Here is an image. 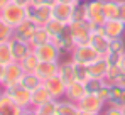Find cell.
Wrapping results in <instances>:
<instances>
[{"mask_svg": "<svg viewBox=\"0 0 125 115\" xmlns=\"http://www.w3.org/2000/svg\"><path fill=\"white\" fill-rule=\"evenodd\" d=\"M0 19L5 20L9 25L15 27V25H19L21 22H24V20L27 19V7L19 5V3H15V2H10V3L0 12Z\"/></svg>", "mask_w": 125, "mask_h": 115, "instance_id": "6da1fadb", "label": "cell"}, {"mask_svg": "<svg viewBox=\"0 0 125 115\" xmlns=\"http://www.w3.org/2000/svg\"><path fill=\"white\" fill-rule=\"evenodd\" d=\"M100 56H106L108 54V47H110V37L105 34V27L103 25H96L91 31V37L88 42Z\"/></svg>", "mask_w": 125, "mask_h": 115, "instance_id": "7a4b0ae2", "label": "cell"}, {"mask_svg": "<svg viewBox=\"0 0 125 115\" xmlns=\"http://www.w3.org/2000/svg\"><path fill=\"white\" fill-rule=\"evenodd\" d=\"M69 58H71L74 63H80V64L88 66V64H91L93 61H96V59L100 58V54H98L90 44H76L74 49L71 51Z\"/></svg>", "mask_w": 125, "mask_h": 115, "instance_id": "3957f363", "label": "cell"}, {"mask_svg": "<svg viewBox=\"0 0 125 115\" xmlns=\"http://www.w3.org/2000/svg\"><path fill=\"white\" fill-rule=\"evenodd\" d=\"M27 19L32 20L39 27H44L49 20L52 19V7H47V5H31V7H27Z\"/></svg>", "mask_w": 125, "mask_h": 115, "instance_id": "277c9868", "label": "cell"}, {"mask_svg": "<svg viewBox=\"0 0 125 115\" xmlns=\"http://www.w3.org/2000/svg\"><path fill=\"white\" fill-rule=\"evenodd\" d=\"M3 92L10 96L22 110L32 107V103H31V92L25 90L21 83H17V85H14V86H9V88H3Z\"/></svg>", "mask_w": 125, "mask_h": 115, "instance_id": "5b68a950", "label": "cell"}, {"mask_svg": "<svg viewBox=\"0 0 125 115\" xmlns=\"http://www.w3.org/2000/svg\"><path fill=\"white\" fill-rule=\"evenodd\" d=\"M24 68L19 61H12L10 64L5 66V76L2 81V88H9V86H14L17 83H21L22 76H24Z\"/></svg>", "mask_w": 125, "mask_h": 115, "instance_id": "8992f818", "label": "cell"}, {"mask_svg": "<svg viewBox=\"0 0 125 115\" xmlns=\"http://www.w3.org/2000/svg\"><path fill=\"white\" fill-rule=\"evenodd\" d=\"M69 25V32L74 39L76 44H88L91 37V27L88 22H71Z\"/></svg>", "mask_w": 125, "mask_h": 115, "instance_id": "52a82bcc", "label": "cell"}, {"mask_svg": "<svg viewBox=\"0 0 125 115\" xmlns=\"http://www.w3.org/2000/svg\"><path fill=\"white\" fill-rule=\"evenodd\" d=\"M32 49H34V53L37 54V58L41 61H56V63H59V58L62 54L52 41H49L46 44H41L37 47H32Z\"/></svg>", "mask_w": 125, "mask_h": 115, "instance_id": "ba28073f", "label": "cell"}, {"mask_svg": "<svg viewBox=\"0 0 125 115\" xmlns=\"http://www.w3.org/2000/svg\"><path fill=\"white\" fill-rule=\"evenodd\" d=\"M105 103L103 100L96 93H86V95L78 102V107L80 110H86V112H96V114H102V110L105 108Z\"/></svg>", "mask_w": 125, "mask_h": 115, "instance_id": "9c48e42d", "label": "cell"}, {"mask_svg": "<svg viewBox=\"0 0 125 115\" xmlns=\"http://www.w3.org/2000/svg\"><path fill=\"white\" fill-rule=\"evenodd\" d=\"M52 42L58 46V49L61 51L62 54H71V51H73V49H74V46H76L74 39H73L71 32H69V25L62 31L61 34L54 36V37H52Z\"/></svg>", "mask_w": 125, "mask_h": 115, "instance_id": "30bf717a", "label": "cell"}, {"mask_svg": "<svg viewBox=\"0 0 125 115\" xmlns=\"http://www.w3.org/2000/svg\"><path fill=\"white\" fill-rule=\"evenodd\" d=\"M9 46H10L14 61H19V63L32 51V46H31L29 41H22V39H17V37L10 39V41H9Z\"/></svg>", "mask_w": 125, "mask_h": 115, "instance_id": "8fae6325", "label": "cell"}, {"mask_svg": "<svg viewBox=\"0 0 125 115\" xmlns=\"http://www.w3.org/2000/svg\"><path fill=\"white\" fill-rule=\"evenodd\" d=\"M86 7H88V22L93 24H105L103 14V0H86Z\"/></svg>", "mask_w": 125, "mask_h": 115, "instance_id": "7c38bea8", "label": "cell"}, {"mask_svg": "<svg viewBox=\"0 0 125 115\" xmlns=\"http://www.w3.org/2000/svg\"><path fill=\"white\" fill-rule=\"evenodd\" d=\"M44 86L47 88V92L51 93V96L56 98V100H62V98L66 96V88H68V85H66L64 80H61L58 75L49 78V80H46V81H44Z\"/></svg>", "mask_w": 125, "mask_h": 115, "instance_id": "4fadbf2b", "label": "cell"}, {"mask_svg": "<svg viewBox=\"0 0 125 115\" xmlns=\"http://www.w3.org/2000/svg\"><path fill=\"white\" fill-rule=\"evenodd\" d=\"M37 27H39V25H36L32 20L25 19L24 22H21L19 25L14 27V37L22 39V41H29V42H31V39H32V36H34V32H36Z\"/></svg>", "mask_w": 125, "mask_h": 115, "instance_id": "5bb4252c", "label": "cell"}, {"mask_svg": "<svg viewBox=\"0 0 125 115\" xmlns=\"http://www.w3.org/2000/svg\"><path fill=\"white\" fill-rule=\"evenodd\" d=\"M73 9H74V5H71V3L58 2L52 7V17L64 22V24H71V20H73Z\"/></svg>", "mask_w": 125, "mask_h": 115, "instance_id": "9a60e30c", "label": "cell"}, {"mask_svg": "<svg viewBox=\"0 0 125 115\" xmlns=\"http://www.w3.org/2000/svg\"><path fill=\"white\" fill-rule=\"evenodd\" d=\"M58 68H59V63H56V61H41L34 73L41 78L42 81H46V80L58 75Z\"/></svg>", "mask_w": 125, "mask_h": 115, "instance_id": "2e32d148", "label": "cell"}, {"mask_svg": "<svg viewBox=\"0 0 125 115\" xmlns=\"http://www.w3.org/2000/svg\"><path fill=\"white\" fill-rule=\"evenodd\" d=\"M105 34L110 39L113 37H124L125 36V22L122 19H110L103 24Z\"/></svg>", "mask_w": 125, "mask_h": 115, "instance_id": "e0dca14e", "label": "cell"}, {"mask_svg": "<svg viewBox=\"0 0 125 115\" xmlns=\"http://www.w3.org/2000/svg\"><path fill=\"white\" fill-rule=\"evenodd\" d=\"M86 68H88V75H90V78H100V80H105L106 71H108V63H106L105 56H100L96 61H93V63L88 64Z\"/></svg>", "mask_w": 125, "mask_h": 115, "instance_id": "ac0fdd59", "label": "cell"}, {"mask_svg": "<svg viewBox=\"0 0 125 115\" xmlns=\"http://www.w3.org/2000/svg\"><path fill=\"white\" fill-rule=\"evenodd\" d=\"M21 112L22 108L5 92L0 95V115H21Z\"/></svg>", "mask_w": 125, "mask_h": 115, "instance_id": "d6986e66", "label": "cell"}, {"mask_svg": "<svg viewBox=\"0 0 125 115\" xmlns=\"http://www.w3.org/2000/svg\"><path fill=\"white\" fill-rule=\"evenodd\" d=\"M58 76L61 78V80H64V83H66V85H69V83H73V81L76 80L74 63H73V59H71V58H69V59H66V61H62V63H59Z\"/></svg>", "mask_w": 125, "mask_h": 115, "instance_id": "ffe728a7", "label": "cell"}, {"mask_svg": "<svg viewBox=\"0 0 125 115\" xmlns=\"http://www.w3.org/2000/svg\"><path fill=\"white\" fill-rule=\"evenodd\" d=\"M84 95H86L84 83H83V81L74 80L73 83H69V85H68V88H66V96H64V98H68V100H71V102H76V103H78Z\"/></svg>", "mask_w": 125, "mask_h": 115, "instance_id": "44dd1931", "label": "cell"}, {"mask_svg": "<svg viewBox=\"0 0 125 115\" xmlns=\"http://www.w3.org/2000/svg\"><path fill=\"white\" fill-rule=\"evenodd\" d=\"M106 105H115V107H124L125 105V86L124 85H110V98Z\"/></svg>", "mask_w": 125, "mask_h": 115, "instance_id": "7402d4cb", "label": "cell"}, {"mask_svg": "<svg viewBox=\"0 0 125 115\" xmlns=\"http://www.w3.org/2000/svg\"><path fill=\"white\" fill-rule=\"evenodd\" d=\"M52 96L51 93L47 92V88L44 86V83H42L39 88H36L34 92H31V103H32V108H36V107H39L42 103H46V102H49Z\"/></svg>", "mask_w": 125, "mask_h": 115, "instance_id": "603a6c76", "label": "cell"}, {"mask_svg": "<svg viewBox=\"0 0 125 115\" xmlns=\"http://www.w3.org/2000/svg\"><path fill=\"white\" fill-rule=\"evenodd\" d=\"M58 115H80V107L76 102L62 98L58 102Z\"/></svg>", "mask_w": 125, "mask_h": 115, "instance_id": "cb8c5ba5", "label": "cell"}, {"mask_svg": "<svg viewBox=\"0 0 125 115\" xmlns=\"http://www.w3.org/2000/svg\"><path fill=\"white\" fill-rule=\"evenodd\" d=\"M42 83H44V81H42L34 71H32V73H24V76H22V80H21V85L25 90H29V92H34L36 88L41 86Z\"/></svg>", "mask_w": 125, "mask_h": 115, "instance_id": "d4e9b609", "label": "cell"}, {"mask_svg": "<svg viewBox=\"0 0 125 115\" xmlns=\"http://www.w3.org/2000/svg\"><path fill=\"white\" fill-rule=\"evenodd\" d=\"M71 22H88V7H86V0H80L78 3H74L73 9V20Z\"/></svg>", "mask_w": 125, "mask_h": 115, "instance_id": "484cf974", "label": "cell"}, {"mask_svg": "<svg viewBox=\"0 0 125 115\" xmlns=\"http://www.w3.org/2000/svg\"><path fill=\"white\" fill-rule=\"evenodd\" d=\"M49 41H52V37H51V34L47 32V29H46V27H37L36 32H34V36H32V39H31V46H32V47H37V46L46 44V42H49Z\"/></svg>", "mask_w": 125, "mask_h": 115, "instance_id": "4316f807", "label": "cell"}, {"mask_svg": "<svg viewBox=\"0 0 125 115\" xmlns=\"http://www.w3.org/2000/svg\"><path fill=\"white\" fill-rule=\"evenodd\" d=\"M118 10H120L118 0H103V14L106 20L118 19Z\"/></svg>", "mask_w": 125, "mask_h": 115, "instance_id": "83f0119b", "label": "cell"}, {"mask_svg": "<svg viewBox=\"0 0 125 115\" xmlns=\"http://www.w3.org/2000/svg\"><path fill=\"white\" fill-rule=\"evenodd\" d=\"M39 63H41V59H39L37 54L34 53V49H32V51H31V53L21 61V64H22V68H24L25 73H32V71H36V68L39 66Z\"/></svg>", "mask_w": 125, "mask_h": 115, "instance_id": "f1b7e54d", "label": "cell"}, {"mask_svg": "<svg viewBox=\"0 0 125 115\" xmlns=\"http://www.w3.org/2000/svg\"><path fill=\"white\" fill-rule=\"evenodd\" d=\"M46 29H47V32L51 34V37H54V36H58V34H61L62 31L68 27V24H64V22H61V20H58V19H52L49 20L46 25H44Z\"/></svg>", "mask_w": 125, "mask_h": 115, "instance_id": "f546056e", "label": "cell"}, {"mask_svg": "<svg viewBox=\"0 0 125 115\" xmlns=\"http://www.w3.org/2000/svg\"><path fill=\"white\" fill-rule=\"evenodd\" d=\"M58 102H59V100L51 98L49 102H46V103H42L39 107H36V110L41 112L42 115H58Z\"/></svg>", "mask_w": 125, "mask_h": 115, "instance_id": "4dcf8cb0", "label": "cell"}, {"mask_svg": "<svg viewBox=\"0 0 125 115\" xmlns=\"http://www.w3.org/2000/svg\"><path fill=\"white\" fill-rule=\"evenodd\" d=\"M12 61H14V56H12V51H10L9 42H0V63L3 66H7Z\"/></svg>", "mask_w": 125, "mask_h": 115, "instance_id": "1f68e13d", "label": "cell"}, {"mask_svg": "<svg viewBox=\"0 0 125 115\" xmlns=\"http://www.w3.org/2000/svg\"><path fill=\"white\" fill-rule=\"evenodd\" d=\"M103 85H105V80H100V78H88L84 81L86 93H98Z\"/></svg>", "mask_w": 125, "mask_h": 115, "instance_id": "d6a6232c", "label": "cell"}, {"mask_svg": "<svg viewBox=\"0 0 125 115\" xmlns=\"http://www.w3.org/2000/svg\"><path fill=\"white\" fill-rule=\"evenodd\" d=\"M14 37V27L0 19V42H9Z\"/></svg>", "mask_w": 125, "mask_h": 115, "instance_id": "836d02e7", "label": "cell"}, {"mask_svg": "<svg viewBox=\"0 0 125 115\" xmlns=\"http://www.w3.org/2000/svg\"><path fill=\"white\" fill-rule=\"evenodd\" d=\"M108 53H125V39L124 37H113V39H110Z\"/></svg>", "mask_w": 125, "mask_h": 115, "instance_id": "e575fe53", "label": "cell"}, {"mask_svg": "<svg viewBox=\"0 0 125 115\" xmlns=\"http://www.w3.org/2000/svg\"><path fill=\"white\" fill-rule=\"evenodd\" d=\"M74 63V61H73ZM74 73H76V80L78 81H86L90 75H88V68L84 66V64H80V63H74Z\"/></svg>", "mask_w": 125, "mask_h": 115, "instance_id": "d590c367", "label": "cell"}, {"mask_svg": "<svg viewBox=\"0 0 125 115\" xmlns=\"http://www.w3.org/2000/svg\"><path fill=\"white\" fill-rule=\"evenodd\" d=\"M122 54H124V53H108V54L105 56L108 66H118V64H120V59H122Z\"/></svg>", "mask_w": 125, "mask_h": 115, "instance_id": "8d00e7d4", "label": "cell"}, {"mask_svg": "<svg viewBox=\"0 0 125 115\" xmlns=\"http://www.w3.org/2000/svg\"><path fill=\"white\" fill-rule=\"evenodd\" d=\"M100 115H124L120 107H115V105H105V108L102 110Z\"/></svg>", "mask_w": 125, "mask_h": 115, "instance_id": "74e56055", "label": "cell"}, {"mask_svg": "<svg viewBox=\"0 0 125 115\" xmlns=\"http://www.w3.org/2000/svg\"><path fill=\"white\" fill-rule=\"evenodd\" d=\"M96 95L100 96V98L103 100L105 103L108 102V98H110V85H108L106 81H105V85H103V86H102V88H100V92H98Z\"/></svg>", "mask_w": 125, "mask_h": 115, "instance_id": "f35d334b", "label": "cell"}, {"mask_svg": "<svg viewBox=\"0 0 125 115\" xmlns=\"http://www.w3.org/2000/svg\"><path fill=\"white\" fill-rule=\"evenodd\" d=\"M58 3V0H32V5H47V7H54Z\"/></svg>", "mask_w": 125, "mask_h": 115, "instance_id": "ab89813d", "label": "cell"}, {"mask_svg": "<svg viewBox=\"0 0 125 115\" xmlns=\"http://www.w3.org/2000/svg\"><path fill=\"white\" fill-rule=\"evenodd\" d=\"M120 10H118V19H122L125 22V0H118Z\"/></svg>", "mask_w": 125, "mask_h": 115, "instance_id": "60d3db41", "label": "cell"}, {"mask_svg": "<svg viewBox=\"0 0 125 115\" xmlns=\"http://www.w3.org/2000/svg\"><path fill=\"white\" fill-rule=\"evenodd\" d=\"M113 85H124V86H125V73H124V71L117 76V80H115V83H113Z\"/></svg>", "mask_w": 125, "mask_h": 115, "instance_id": "b9f144b4", "label": "cell"}, {"mask_svg": "<svg viewBox=\"0 0 125 115\" xmlns=\"http://www.w3.org/2000/svg\"><path fill=\"white\" fill-rule=\"evenodd\" d=\"M12 2H15L19 5H24V7H31L32 5V0H12Z\"/></svg>", "mask_w": 125, "mask_h": 115, "instance_id": "7bdbcfd3", "label": "cell"}, {"mask_svg": "<svg viewBox=\"0 0 125 115\" xmlns=\"http://www.w3.org/2000/svg\"><path fill=\"white\" fill-rule=\"evenodd\" d=\"M3 76H5V66L0 63V86H2V81H3Z\"/></svg>", "mask_w": 125, "mask_h": 115, "instance_id": "ee69618b", "label": "cell"}, {"mask_svg": "<svg viewBox=\"0 0 125 115\" xmlns=\"http://www.w3.org/2000/svg\"><path fill=\"white\" fill-rule=\"evenodd\" d=\"M10 2H12V0H0V12H2V10H3V9H5Z\"/></svg>", "mask_w": 125, "mask_h": 115, "instance_id": "f6af8a7d", "label": "cell"}, {"mask_svg": "<svg viewBox=\"0 0 125 115\" xmlns=\"http://www.w3.org/2000/svg\"><path fill=\"white\" fill-rule=\"evenodd\" d=\"M118 66H120V69L125 73V53L122 54V59H120V64H118Z\"/></svg>", "mask_w": 125, "mask_h": 115, "instance_id": "bcb514c9", "label": "cell"}, {"mask_svg": "<svg viewBox=\"0 0 125 115\" xmlns=\"http://www.w3.org/2000/svg\"><path fill=\"white\" fill-rule=\"evenodd\" d=\"M21 115H32V107H31V108H24L21 112Z\"/></svg>", "mask_w": 125, "mask_h": 115, "instance_id": "7dc6e473", "label": "cell"}, {"mask_svg": "<svg viewBox=\"0 0 125 115\" xmlns=\"http://www.w3.org/2000/svg\"><path fill=\"white\" fill-rule=\"evenodd\" d=\"M80 115H100L96 112H86V110H80Z\"/></svg>", "mask_w": 125, "mask_h": 115, "instance_id": "c3c4849f", "label": "cell"}, {"mask_svg": "<svg viewBox=\"0 0 125 115\" xmlns=\"http://www.w3.org/2000/svg\"><path fill=\"white\" fill-rule=\"evenodd\" d=\"M58 2H62V3H71V5H74V3H78L80 0H58Z\"/></svg>", "mask_w": 125, "mask_h": 115, "instance_id": "681fc988", "label": "cell"}, {"mask_svg": "<svg viewBox=\"0 0 125 115\" xmlns=\"http://www.w3.org/2000/svg\"><path fill=\"white\" fill-rule=\"evenodd\" d=\"M32 115H42V114H41V112H37L36 108H32Z\"/></svg>", "mask_w": 125, "mask_h": 115, "instance_id": "f907efd6", "label": "cell"}, {"mask_svg": "<svg viewBox=\"0 0 125 115\" xmlns=\"http://www.w3.org/2000/svg\"><path fill=\"white\" fill-rule=\"evenodd\" d=\"M122 112H124V115H125V105H124V107H122Z\"/></svg>", "mask_w": 125, "mask_h": 115, "instance_id": "816d5d0a", "label": "cell"}, {"mask_svg": "<svg viewBox=\"0 0 125 115\" xmlns=\"http://www.w3.org/2000/svg\"><path fill=\"white\" fill-rule=\"evenodd\" d=\"M2 93H3V88H2V86H0V95H2Z\"/></svg>", "mask_w": 125, "mask_h": 115, "instance_id": "f5cc1de1", "label": "cell"}]
</instances>
